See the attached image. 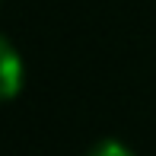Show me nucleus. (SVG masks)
Listing matches in <instances>:
<instances>
[{
	"label": "nucleus",
	"mask_w": 156,
	"mask_h": 156,
	"mask_svg": "<svg viewBox=\"0 0 156 156\" xmlns=\"http://www.w3.org/2000/svg\"><path fill=\"white\" fill-rule=\"evenodd\" d=\"M26 86V61L19 48L0 32V102H10Z\"/></svg>",
	"instance_id": "1"
},
{
	"label": "nucleus",
	"mask_w": 156,
	"mask_h": 156,
	"mask_svg": "<svg viewBox=\"0 0 156 156\" xmlns=\"http://www.w3.org/2000/svg\"><path fill=\"white\" fill-rule=\"evenodd\" d=\"M86 156H137L131 150V147L124 144V140H115V137H105V140H99V144L89 147V153Z\"/></svg>",
	"instance_id": "2"
}]
</instances>
